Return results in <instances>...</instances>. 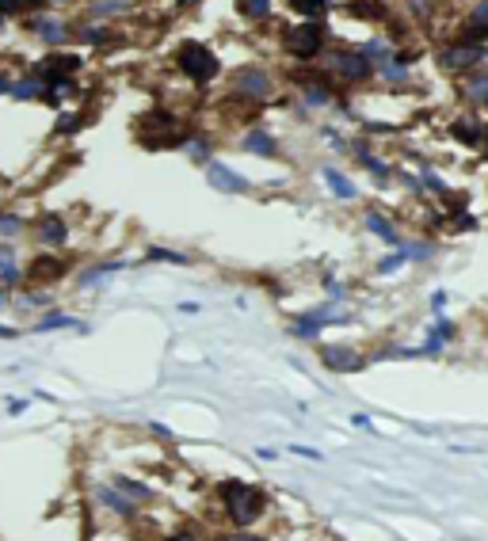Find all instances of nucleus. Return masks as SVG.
<instances>
[{
  "mask_svg": "<svg viewBox=\"0 0 488 541\" xmlns=\"http://www.w3.org/2000/svg\"><path fill=\"white\" fill-rule=\"evenodd\" d=\"M324 73L343 80V84H362V80L374 77V61L362 54V50H351V46H340V50H328L321 57Z\"/></svg>",
  "mask_w": 488,
  "mask_h": 541,
  "instance_id": "nucleus-3",
  "label": "nucleus"
},
{
  "mask_svg": "<svg viewBox=\"0 0 488 541\" xmlns=\"http://www.w3.org/2000/svg\"><path fill=\"white\" fill-rule=\"evenodd\" d=\"M61 271H65V263H61V260H35V263H30V279H35V282H46V279H57V274Z\"/></svg>",
  "mask_w": 488,
  "mask_h": 541,
  "instance_id": "nucleus-20",
  "label": "nucleus"
},
{
  "mask_svg": "<svg viewBox=\"0 0 488 541\" xmlns=\"http://www.w3.org/2000/svg\"><path fill=\"white\" fill-rule=\"evenodd\" d=\"M465 99H470L473 107H488V69L465 80Z\"/></svg>",
  "mask_w": 488,
  "mask_h": 541,
  "instance_id": "nucleus-17",
  "label": "nucleus"
},
{
  "mask_svg": "<svg viewBox=\"0 0 488 541\" xmlns=\"http://www.w3.org/2000/svg\"><path fill=\"white\" fill-rule=\"evenodd\" d=\"M84 111H77V115H61L57 122H54V134H77L80 126H84Z\"/></svg>",
  "mask_w": 488,
  "mask_h": 541,
  "instance_id": "nucleus-28",
  "label": "nucleus"
},
{
  "mask_svg": "<svg viewBox=\"0 0 488 541\" xmlns=\"http://www.w3.org/2000/svg\"><path fill=\"white\" fill-rule=\"evenodd\" d=\"M149 260H172V263H187V256H179V252H172V248H149Z\"/></svg>",
  "mask_w": 488,
  "mask_h": 541,
  "instance_id": "nucleus-34",
  "label": "nucleus"
},
{
  "mask_svg": "<svg viewBox=\"0 0 488 541\" xmlns=\"http://www.w3.org/2000/svg\"><path fill=\"white\" fill-rule=\"evenodd\" d=\"M366 229L370 233H378V237L389 244V248H396V244H401V237H396V229L389 225V221L382 218V213H366Z\"/></svg>",
  "mask_w": 488,
  "mask_h": 541,
  "instance_id": "nucleus-19",
  "label": "nucleus"
},
{
  "mask_svg": "<svg viewBox=\"0 0 488 541\" xmlns=\"http://www.w3.org/2000/svg\"><path fill=\"white\" fill-rule=\"evenodd\" d=\"M355 157H359V164H362V168H370L382 183L389 179V164H382L378 157H370V149H366V145H355Z\"/></svg>",
  "mask_w": 488,
  "mask_h": 541,
  "instance_id": "nucleus-23",
  "label": "nucleus"
},
{
  "mask_svg": "<svg viewBox=\"0 0 488 541\" xmlns=\"http://www.w3.org/2000/svg\"><path fill=\"white\" fill-rule=\"evenodd\" d=\"M183 145H187V152H191L195 160H206V157H210V141H206V138H187Z\"/></svg>",
  "mask_w": 488,
  "mask_h": 541,
  "instance_id": "nucleus-31",
  "label": "nucleus"
},
{
  "mask_svg": "<svg viewBox=\"0 0 488 541\" xmlns=\"http://www.w3.org/2000/svg\"><path fill=\"white\" fill-rule=\"evenodd\" d=\"M35 240L46 244V248H61V244L69 240L65 221H61L57 213H43V218H38V225H35Z\"/></svg>",
  "mask_w": 488,
  "mask_h": 541,
  "instance_id": "nucleus-8",
  "label": "nucleus"
},
{
  "mask_svg": "<svg viewBox=\"0 0 488 541\" xmlns=\"http://www.w3.org/2000/svg\"><path fill=\"white\" fill-rule=\"evenodd\" d=\"M488 57V46L484 43H473V38H454L439 50V65L446 73H465V69H477L481 61Z\"/></svg>",
  "mask_w": 488,
  "mask_h": 541,
  "instance_id": "nucleus-6",
  "label": "nucleus"
},
{
  "mask_svg": "<svg viewBox=\"0 0 488 541\" xmlns=\"http://www.w3.org/2000/svg\"><path fill=\"white\" fill-rule=\"evenodd\" d=\"M287 50L298 61H317L324 54V27L317 19H309V23H301V27H290L287 30Z\"/></svg>",
  "mask_w": 488,
  "mask_h": 541,
  "instance_id": "nucleus-7",
  "label": "nucleus"
},
{
  "mask_svg": "<svg viewBox=\"0 0 488 541\" xmlns=\"http://www.w3.org/2000/svg\"><path fill=\"white\" fill-rule=\"evenodd\" d=\"M99 499H104L107 507H115V511H122V515H130V511H134V503L118 499V492H111V488H104V492H99Z\"/></svg>",
  "mask_w": 488,
  "mask_h": 541,
  "instance_id": "nucleus-30",
  "label": "nucleus"
},
{
  "mask_svg": "<svg viewBox=\"0 0 488 541\" xmlns=\"http://www.w3.org/2000/svg\"><path fill=\"white\" fill-rule=\"evenodd\" d=\"M69 38H77V43H84V46H107L111 38H115V30L104 27V23H84V27L69 30Z\"/></svg>",
  "mask_w": 488,
  "mask_h": 541,
  "instance_id": "nucleus-14",
  "label": "nucleus"
},
{
  "mask_svg": "<svg viewBox=\"0 0 488 541\" xmlns=\"http://www.w3.org/2000/svg\"><path fill=\"white\" fill-rule=\"evenodd\" d=\"M221 492V503H226V515L233 526H252L256 518L263 515V507H267V496H263V488L256 484H244V481H226L218 488Z\"/></svg>",
  "mask_w": 488,
  "mask_h": 541,
  "instance_id": "nucleus-1",
  "label": "nucleus"
},
{
  "mask_svg": "<svg viewBox=\"0 0 488 541\" xmlns=\"http://www.w3.org/2000/svg\"><path fill=\"white\" fill-rule=\"evenodd\" d=\"M134 134L149 152H160V149H172V145H183V141H187L179 118L172 115V111H149V115H141Z\"/></svg>",
  "mask_w": 488,
  "mask_h": 541,
  "instance_id": "nucleus-2",
  "label": "nucleus"
},
{
  "mask_svg": "<svg viewBox=\"0 0 488 541\" xmlns=\"http://www.w3.org/2000/svg\"><path fill=\"white\" fill-rule=\"evenodd\" d=\"M298 88H301V99H305L309 107H328V104H332V84H328V77L298 80Z\"/></svg>",
  "mask_w": 488,
  "mask_h": 541,
  "instance_id": "nucleus-13",
  "label": "nucleus"
},
{
  "mask_svg": "<svg viewBox=\"0 0 488 541\" xmlns=\"http://www.w3.org/2000/svg\"><path fill=\"white\" fill-rule=\"evenodd\" d=\"M12 73H0V96H4V91H12Z\"/></svg>",
  "mask_w": 488,
  "mask_h": 541,
  "instance_id": "nucleus-39",
  "label": "nucleus"
},
{
  "mask_svg": "<svg viewBox=\"0 0 488 541\" xmlns=\"http://www.w3.org/2000/svg\"><path fill=\"white\" fill-rule=\"evenodd\" d=\"M229 91L237 99H252V104H263V99H271V91H274V80L271 73L263 65H240V69H233V77H229Z\"/></svg>",
  "mask_w": 488,
  "mask_h": 541,
  "instance_id": "nucleus-5",
  "label": "nucleus"
},
{
  "mask_svg": "<svg viewBox=\"0 0 488 541\" xmlns=\"http://www.w3.org/2000/svg\"><path fill=\"white\" fill-rule=\"evenodd\" d=\"M226 541H263V537H256V534H244V530H240V534H233V537H226Z\"/></svg>",
  "mask_w": 488,
  "mask_h": 541,
  "instance_id": "nucleus-40",
  "label": "nucleus"
},
{
  "mask_svg": "<svg viewBox=\"0 0 488 541\" xmlns=\"http://www.w3.org/2000/svg\"><path fill=\"white\" fill-rule=\"evenodd\" d=\"M176 69L191 80V84H210V80L221 73V61H218V54H214L210 46H202V43H179Z\"/></svg>",
  "mask_w": 488,
  "mask_h": 541,
  "instance_id": "nucleus-4",
  "label": "nucleus"
},
{
  "mask_svg": "<svg viewBox=\"0 0 488 541\" xmlns=\"http://www.w3.org/2000/svg\"><path fill=\"white\" fill-rule=\"evenodd\" d=\"M168 541H195V534H191V530H179V534H172Z\"/></svg>",
  "mask_w": 488,
  "mask_h": 541,
  "instance_id": "nucleus-42",
  "label": "nucleus"
},
{
  "mask_svg": "<svg viewBox=\"0 0 488 541\" xmlns=\"http://www.w3.org/2000/svg\"><path fill=\"white\" fill-rule=\"evenodd\" d=\"M206 176H210V187H218V191H248V179L240 176V172H233L226 164H210L206 168Z\"/></svg>",
  "mask_w": 488,
  "mask_h": 541,
  "instance_id": "nucleus-11",
  "label": "nucleus"
},
{
  "mask_svg": "<svg viewBox=\"0 0 488 541\" xmlns=\"http://www.w3.org/2000/svg\"><path fill=\"white\" fill-rule=\"evenodd\" d=\"M191 4V0H176V8H187Z\"/></svg>",
  "mask_w": 488,
  "mask_h": 541,
  "instance_id": "nucleus-44",
  "label": "nucleus"
},
{
  "mask_svg": "<svg viewBox=\"0 0 488 541\" xmlns=\"http://www.w3.org/2000/svg\"><path fill=\"white\" fill-rule=\"evenodd\" d=\"M237 12L260 23V19H267V16H271V0H237Z\"/></svg>",
  "mask_w": 488,
  "mask_h": 541,
  "instance_id": "nucleus-24",
  "label": "nucleus"
},
{
  "mask_svg": "<svg viewBox=\"0 0 488 541\" xmlns=\"http://www.w3.org/2000/svg\"><path fill=\"white\" fill-rule=\"evenodd\" d=\"M324 179H328L336 199H355V183H348V176H340L336 168H324Z\"/></svg>",
  "mask_w": 488,
  "mask_h": 541,
  "instance_id": "nucleus-21",
  "label": "nucleus"
},
{
  "mask_svg": "<svg viewBox=\"0 0 488 541\" xmlns=\"http://www.w3.org/2000/svg\"><path fill=\"white\" fill-rule=\"evenodd\" d=\"M16 335V328H8V324H0V340H12Z\"/></svg>",
  "mask_w": 488,
  "mask_h": 541,
  "instance_id": "nucleus-43",
  "label": "nucleus"
},
{
  "mask_svg": "<svg viewBox=\"0 0 488 541\" xmlns=\"http://www.w3.org/2000/svg\"><path fill=\"white\" fill-rule=\"evenodd\" d=\"M450 138H458L462 145H470V149H477L484 141V122H477L473 115H462V118H454L450 122Z\"/></svg>",
  "mask_w": 488,
  "mask_h": 541,
  "instance_id": "nucleus-9",
  "label": "nucleus"
},
{
  "mask_svg": "<svg viewBox=\"0 0 488 541\" xmlns=\"http://www.w3.org/2000/svg\"><path fill=\"white\" fill-rule=\"evenodd\" d=\"M118 488H122V492H130V496H134V499H149L152 492H149V488L145 484H138V481H126V476H118V481H115Z\"/></svg>",
  "mask_w": 488,
  "mask_h": 541,
  "instance_id": "nucleus-33",
  "label": "nucleus"
},
{
  "mask_svg": "<svg viewBox=\"0 0 488 541\" xmlns=\"http://www.w3.org/2000/svg\"><path fill=\"white\" fill-rule=\"evenodd\" d=\"M443 305H446V294L439 290V294H435V298H431V309H435V313H439V309H443Z\"/></svg>",
  "mask_w": 488,
  "mask_h": 541,
  "instance_id": "nucleus-41",
  "label": "nucleus"
},
{
  "mask_svg": "<svg viewBox=\"0 0 488 541\" xmlns=\"http://www.w3.org/2000/svg\"><path fill=\"white\" fill-rule=\"evenodd\" d=\"M348 12L362 16V19H385V8L378 4V0H348Z\"/></svg>",
  "mask_w": 488,
  "mask_h": 541,
  "instance_id": "nucleus-22",
  "label": "nucleus"
},
{
  "mask_svg": "<svg viewBox=\"0 0 488 541\" xmlns=\"http://www.w3.org/2000/svg\"><path fill=\"white\" fill-rule=\"evenodd\" d=\"M115 271H122V263H96V267H88L80 274V286H92V282L107 279V274H115Z\"/></svg>",
  "mask_w": 488,
  "mask_h": 541,
  "instance_id": "nucleus-27",
  "label": "nucleus"
},
{
  "mask_svg": "<svg viewBox=\"0 0 488 541\" xmlns=\"http://www.w3.org/2000/svg\"><path fill=\"white\" fill-rule=\"evenodd\" d=\"M244 152H256V157H274V138L263 134V130H252L244 138Z\"/></svg>",
  "mask_w": 488,
  "mask_h": 541,
  "instance_id": "nucleus-18",
  "label": "nucleus"
},
{
  "mask_svg": "<svg viewBox=\"0 0 488 541\" xmlns=\"http://www.w3.org/2000/svg\"><path fill=\"white\" fill-rule=\"evenodd\" d=\"M69 324H77L73 316H65V313H50L43 324H38V332H50V328H69Z\"/></svg>",
  "mask_w": 488,
  "mask_h": 541,
  "instance_id": "nucleus-32",
  "label": "nucleus"
},
{
  "mask_svg": "<svg viewBox=\"0 0 488 541\" xmlns=\"http://www.w3.org/2000/svg\"><path fill=\"white\" fill-rule=\"evenodd\" d=\"M404 260H409V256H404V252H396V256H389V260H382V267L378 271H396V267H401V263Z\"/></svg>",
  "mask_w": 488,
  "mask_h": 541,
  "instance_id": "nucleus-36",
  "label": "nucleus"
},
{
  "mask_svg": "<svg viewBox=\"0 0 488 541\" xmlns=\"http://www.w3.org/2000/svg\"><path fill=\"white\" fill-rule=\"evenodd\" d=\"M294 16H324L328 12V0H290Z\"/></svg>",
  "mask_w": 488,
  "mask_h": 541,
  "instance_id": "nucleus-26",
  "label": "nucleus"
},
{
  "mask_svg": "<svg viewBox=\"0 0 488 541\" xmlns=\"http://www.w3.org/2000/svg\"><path fill=\"white\" fill-rule=\"evenodd\" d=\"M462 38H473V43H484L488 38V0H477V8L470 16V27H465Z\"/></svg>",
  "mask_w": 488,
  "mask_h": 541,
  "instance_id": "nucleus-16",
  "label": "nucleus"
},
{
  "mask_svg": "<svg viewBox=\"0 0 488 541\" xmlns=\"http://www.w3.org/2000/svg\"><path fill=\"white\" fill-rule=\"evenodd\" d=\"M126 8H130V0H92L88 12L92 16H118V12H126Z\"/></svg>",
  "mask_w": 488,
  "mask_h": 541,
  "instance_id": "nucleus-25",
  "label": "nucleus"
},
{
  "mask_svg": "<svg viewBox=\"0 0 488 541\" xmlns=\"http://www.w3.org/2000/svg\"><path fill=\"white\" fill-rule=\"evenodd\" d=\"M30 30H35L46 46H61L69 38V27L57 23V19H30Z\"/></svg>",
  "mask_w": 488,
  "mask_h": 541,
  "instance_id": "nucleus-15",
  "label": "nucleus"
},
{
  "mask_svg": "<svg viewBox=\"0 0 488 541\" xmlns=\"http://www.w3.org/2000/svg\"><path fill=\"white\" fill-rule=\"evenodd\" d=\"M473 225H477V218H473V213H458L454 229H473Z\"/></svg>",
  "mask_w": 488,
  "mask_h": 541,
  "instance_id": "nucleus-37",
  "label": "nucleus"
},
{
  "mask_svg": "<svg viewBox=\"0 0 488 541\" xmlns=\"http://www.w3.org/2000/svg\"><path fill=\"white\" fill-rule=\"evenodd\" d=\"M409 12H412V16H420V19H423V16H427V12H431V0H409Z\"/></svg>",
  "mask_w": 488,
  "mask_h": 541,
  "instance_id": "nucleus-35",
  "label": "nucleus"
},
{
  "mask_svg": "<svg viewBox=\"0 0 488 541\" xmlns=\"http://www.w3.org/2000/svg\"><path fill=\"white\" fill-rule=\"evenodd\" d=\"M19 229H23V218H19V213H0V233H4V237H19Z\"/></svg>",
  "mask_w": 488,
  "mask_h": 541,
  "instance_id": "nucleus-29",
  "label": "nucleus"
},
{
  "mask_svg": "<svg viewBox=\"0 0 488 541\" xmlns=\"http://www.w3.org/2000/svg\"><path fill=\"white\" fill-rule=\"evenodd\" d=\"M43 91H46V80L38 77L35 69H27L23 77L12 80V91H8V96L12 99H43Z\"/></svg>",
  "mask_w": 488,
  "mask_h": 541,
  "instance_id": "nucleus-12",
  "label": "nucleus"
},
{
  "mask_svg": "<svg viewBox=\"0 0 488 541\" xmlns=\"http://www.w3.org/2000/svg\"><path fill=\"white\" fill-rule=\"evenodd\" d=\"M321 359H324V366H332V370H340V374L359 370V366H362V359L351 351V347H336V343L321 347Z\"/></svg>",
  "mask_w": 488,
  "mask_h": 541,
  "instance_id": "nucleus-10",
  "label": "nucleus"
},
{
  "mask_svg": "<svg viewBox=\"0 0 488 541\" xmlns=\"http://www.w3.org/2000/svg\"><path fill=\"white\" fill-rule=\"evenodd\" d=\"M294 454H298V457H309V462H317V450H309V446H294Z\"/></svg>",
  "mask_w": 488,
  "mask_h": 541,
  "instance_id": "nucleus-38",
  "label": "nucleus"
}]
</instances>
